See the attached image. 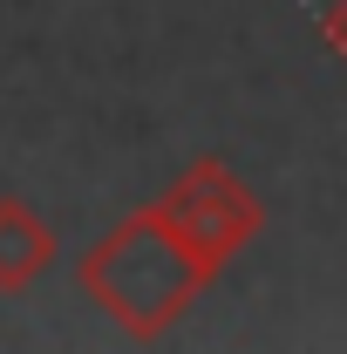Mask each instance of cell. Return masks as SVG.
I'll list each match as a JSON object with an SVG mask.
<instances>
[{
  "instance_id": "cell-1",
  "label": "cell",
  "mask_w": 347,
  "mask_h": 354,
  "mask_svg": "<svg viewBox=\"0 0 347 354\" xmlns=\"http://www.w3.org/2000/svg\"><path fill=\"white\" fill-rule=\"evenodd\" d=\"M212 279H218V266L171 225V212L157 198L136 205L130 218H116L75 259V286L88 293V307L130 341H164L198 307V293Z\"/></svg>"
},
{
  "instance_id": "cell-2",
  "label": "cell",
  "mask_w": 347,
  "mask_h": 354,
  "mask_svg": "<svg viewBox=\"0 0 347 354\" xmlns=\"http://www.w3.org/2000/svg\"><path fill=\"white\" fill-rule=\"evenodd\" d=\"M157 205L171 212V225L218 266V272L265 232V198L232 171L225 157H198V164H184V171L164 184Z\"/></svg>"
},
{
  "instance_id": "cell-3",
  "label": "cell",
  "mask_w": 347,
  "mask_h": 354,
  "mask_svg": "<svg viewBox=\"0 0 347 354\" xmlns=\"http://www.w3.org/2000/svg\"><path fill=\"white\" fill-rule=\"evenodd\" d=\"M55 259H62L55 225L28 198H0V293H28Z\"/></svg>"
},
{
  "instance_id": "cell-4",
  "label": "cell",
  "mask_w": 347,
  "mask_h": 354,
  "mask_svg": "<svg viewBox=\"0 0 347 354\" xmlns=\"http://www.w3.org/2000/svg\"><path fill=\"white\" fill-rule=\"evenodd\" d=\"M320 41H327V55H341V62H347V0H327V14H320Z\"/></svg>"
}]
</instances>
